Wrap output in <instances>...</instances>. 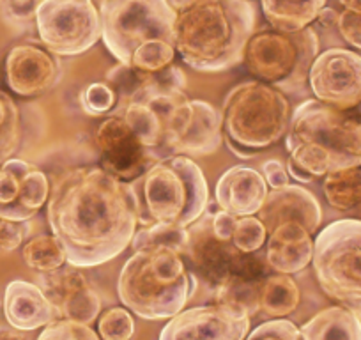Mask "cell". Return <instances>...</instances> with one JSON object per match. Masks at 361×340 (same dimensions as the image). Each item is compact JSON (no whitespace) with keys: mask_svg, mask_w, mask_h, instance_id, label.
I'll use <instances>...</instances> for the list:
<instances>
[{"mask_svg":"<svg viewBox=\"0 0 361 340\" xmlns=\"http://www.w3.org/2000/svg\"><path fill=\"white\" fill-rule=\"evenodd\" d=\"M250 312L228 301L180 310L159 333V340H245Z\"/></svg>","mask_w":361,"mask_h":340,"instance_id":"obj_12","label":"cell"},{"mask_svg":"<svg viewBox=\"0 0 361 340\" xmlns=\"http://www.w3.org/2000/svg\"><path fill=\"white\" fill-rule=\"evenodd\" d=\"M78 269L71 266V269L43 273L39 287L62 319L90 324L102 312V298Z\"/></svg>","mask_w":361,"mask_h":340,"instance_id":"obj_16","label":"cell"},{"mask_svg":"<svg viewBox=\"0 0 361 340\" xmlns=\"http://www.w3.org/2000/svg\"><path fill=\"white\" fill-rule=\"evenodd\" d=\"M267 239L266 227L259 217H241L238 218L234 234H232V245L241 253H255L264 246Z\"/></svg>","mask_w":361,"mask_h":340,"instance_id":"obj_31","label":"cell"},{"mask_svg":"<svg viewBox=\"0 0 361 340\" xmlns=\"http://www.w3.org/2000/svg\"><path fill=\"white\" fill-rule=\"evenodd\" d=\"M50 181L29 162L9 158L0 166V218L29 221L48 202Z\"/></svg>","mask_w":361,"mask_h":340,"instance_id":"obj_14","label":"cell"},{"mask_svg":"<svg viewBox=\"0 0 361 340\" xmlns=\"http://www.w3.org/2000/svg\"><path fill=\"white\" fill-rule=\"evenodd\" d=\"M269 193L267 183L259 170L246 165H235L225 170L218 179L216 202L220 210L234 217H253L260 211Z\"/></svg>","mask_w":361,"mask_h":340,"instance_id":"obj_19","label":"cell"},{"mask_svg":"<svg viewBox=\"0 0 361 340\" xmlns=\"http://www.w3.org/2000/svg\"><path fill=\"white\" fill-rule=\"evenodd\" d=\"M322 192L331 207L353 210L361 204V165L328 172L322 181Z\"/></svg>","mask_w":361,"mask_h":340,"instance_id":"obj_26","label":"cell"},{"mask_svg":"<svg viewBox=\"0 0 361 340\" xmlns=\"http://www.w3.org/2000/svg\"><path fill=\"white\" fill-rule=\"evenodd\" d=\"M269 25L282 32H298L315 22L326 0H260Z\"/></svg>","mask_w":361,"mask_h":340,"instance_id":"obj_24","label":"cell"},{"mask_svg":"<svg viewBox=\"0 0 361 340\" xmlns=\"http://www.w3.org/2000/svg\"><path fill=\"white\" fill-rule=\"evenodd\" d=\"M314 234L301 221H280L267 231L266 265L276 273H300L314 259Z\"/></svg>","mask_w":361,"mask_h":340,"instance_id":"obj_18","label":"cell"},{"mask_svg":"<svg viewBox=\"0 0 361 340\" xmlns=\"http://www.w3.org/2000/svg\"><path fill=\"white\" fill-rule=\"evenodd\" d=\"M257 214L262 220L266 232L280 221L296 220L307 225L312 234H317L322 221L319 200L314 193L298 185H286L267 193L266 202Z\"/></svg>","mask_w":361,"mask_h":340,"instance_id":"obj_20","label":"cell"},{"mask_svg":"<svg viewBox=\"0 0 361 340\" xmlns=\"http://www.w3.org/2000/svg\"><path fill=\"white\" fill-rule=\"evenodd\" d=\"M192 2L193 0H166V4H169L176 13L185 11L186 8H190V6H192Z\"/></svg>","mask_w":361,"mask_h":340,"instance_id":"obj_43","label":"cell"},{"mask_svg":"<svg viewBox=\"0 0 361 340\" xmlns=\"http://www.w3.org/2000/svg\"><path fill=\"white\" fill-rule=\"evenodd\" d=\"M48 224L73 268L112 261L133 241L138 227L130 183L102 166H78L59 178L48 197Z\"/></svg>","mask_w":361,"mask_h":340,"instance_id":"obj_1","label":"cell"},{"mask_svg":"<svg viewBox=\"0 0 361 340\" xmlns=\"http://www.w3.org/2000/svg\"><path fill=\"white\" fill-rule=\"evenodd\" d=\"M336 27H338V32L342 34V37L350 47L361 50V11L343 9L338 15Z\"/></svg>","mask_w":361,"mask_h":340,"instance_id":"obj_35","label":"cell"},{"mask_svg":"<svg viewBox=\"0 0 361 340\" xmlns=\"http://www.w3.org/2000/svg\"><path fill=\"white\" fill-rule=\"evenodd\" d=\"M190 232L186 227H179V225H169V224H154V225H140L133 236L131 246L135 250L145 248V246H166L180 255L186 253L188 250Z\"/></svg>","mask_w":361,"mask_h":340,"instance_id":"obj_28","label":"cell"},{"mask_svg":"<svg viewBox=\"0 0 361 340\" xmlns=\"http://www.w3.org/2000/svg\"><path fill=\"white\" fill-rule=\"evenodd\" d=\"M61 62L50 50L37 44H18L6 59V80L11 91L23 98L41 96L55 87Z\"/></svg>","mask_w":361,"mask_h":340,"instance_id":"obj_17","label":"cell"},{"mask_svg":"<svg viewBox=\"0 0 361 340\" xmlns=\"http://www.w3.org/2000/svg\"><path fill=\"white\" fill-rule=\"evenodd\" d=\"M235 224H238V217L227 213V211L220 210L218 213L213 214L211 218V229L213 234L221 241H232V234H234Z\"/></svg>","mask_w":361,"mask_h":340,"instance_id":"obj_39","label":"cell"},{"mask_svg":"<svg viewBox=\"0 0 361 340\" xmlns=\"http://www.w3.org/2000/svg\"><path fill=\"white\" fill-rule=\"evenodd\" d=\"M245 340H303V335L293 321L282 317L260 322Z\"/></svg>","mask_w":361,"mask_h":340,"instance_id":"obj_34","label":"cell"},{"mask_svg":"<svg viewBox=\"0 0 361 340\" xmlns=\"http://www.w3.org/2000/svg\"><path fill=\"white\" fill-rule=\"evenodd\" d=\"M195 289V273L186 268L179 252L166 246L135 250L117 282L124 307L149 321L179 314Z\"/></svg>","mask_w":361,"mask_h":340,"instance_id":"obj_6","label":"cell"},{"mask_svg":"<svg viewBox=\"0 0 361 340\" xmlns=\"http://www.w3.org/2000/svg\"><path fill=\"white\" fill-rule=\"evenodd\" d=\"M317 20L322 23V25H336V22H338V13H335L333 9L324 8L321 13H319Z\"/></svg>","mask_w":361,"mask_h":340,"instance_id":"obj_41","label":"cell"},{"mask_svg":"<svg viewBox=\"0 0 361 340\" xmlns=\"http://www.w3.org/2000/svg\"><path fill=\"white\" fill-rule=\"evenodd\" d=\"M343 9H353V11H361V0H338Z\"/></svg>","mask_w":361,"mask_h":340,"instance_id":"obj_44","label":"cell"},{"mask_svg":"<svg viewBox=\"0 0 361 340\" xmlns=\"http://www.w3.org/2000/svg\"><path fill=\"white\" fill-rule=\"evenodd\" d=\"M315 99L350 110L361 103V55L345 48H329L319 54L308 73Z\"/></svg>","mask_w":361,"mask_h":340,"instance_id":"obj_13","label":"cell"},{"mask_svg":"<svg viewBox=\"0 0 361 340\" xmlns=\"http://www.w3.org/2000/svg\"><path fill=\"white\" fill-rule=\"evenodd\" d=\"M4 315L9 326L20 332L44 328L61 317L44 291L27 280H13L8 284L4 293Z\"/></svg>","mask_w":361,"mask_h":340,"instance_id":"obj_21","label":"cell"},{"mask_svg":"<svg viewBox=\"0 0 361 340\" xmlns=\"http://www.w3.org/2000/svg\"><path fill=\"white\" fill-rule=\"evenodd\" d=\"M102 154V169L121 181L131 183L151 165L144 145L121 116H112L99 124L94 133Z\"/></svg>","mask_w":361,"mask_h":340,"instance_id":"obj_15","label":"cell"},{"mask_svg":"<svg viewBox=\"0 0 361 340\" xmlns=\"http://www.w3.org/2000/svg\"><path fill=\"white\" fill-rule=\"evenodd\" d=\"M135 333V321L123 307H114L103 312L98 321V335L102 340H131Z\"/></svg>","mask_w":361,"mask_h":340,"instance_id":"obj_32","label":"cell"},{"mask_svg":"<svg viewBox=\"0 0 361 340\" xmlns=\"http://www.w3.org/2000/svg\"><path fill=\"white\" fill-rule=\"evenodd\" d=\"M264 179H266L267 186L271 188H282V186L289 185V172H287L286 165L279 159H267L262 165Z\"/></svg>","mask_w":361,"mask_h":340,"instance_id":"obj_38","label":"cell"},{"mask_svg":"<svg viewBox=\"0 0 361 340\" xmlns=\"http://www.w3.org/2000/svg\"><path fill=\"white\" fill-rule=\"evenodd\" d=\"M319 55V37L307 27L298 32L260 30L246 43V68L260 82H266L282 92L303 89L312 64Z\"/></svg>","mask_w":361,"mask_h":340,"instance_id":"obj_9","label":"cell"},{"mask_svg":"<svg viewBox=\"0 0 361 340\" xmlns=\"http://www.w3.org/2000/svg\"><path fill=\"white\" fill-rule=\"evenodd\" d=\"M301 300L298 284L286 273L266 277L259 287V308L273 319L293 314Z\"/></svg>","mask_w":361,"mask_h":340,"instance_id":"obj_25","label":"cell"},{"mask_svg":"<svg viewBox=\"0 0 361 340\" xmlns=\"http://www.w3.org/2000/svg\"><path fill=\"white\" fill-rule=\"evenodd\" d=\"M36 340H102V336L89 324L61 317L44 326Z\"/></svg>","mask_w":361,"mask_h":340,"instance_id":"obj_33","label":"cell"},{"mask_svg":"<svg viewBox=\"0 0 361 340\" xmlns=\"http://www.w3.org/2000/svg\"><path fill=\"white\" fill-rule=\"evenodd\" d=\"M36 25L41 43L59 57H75L102 40V15L92 0H41Z\"/></svg>","mask_w":361,"mask_h":340,"instance_id":"obj_11","label":"cell"},{"mask_svg":"<svg viewBox=\"0 0 361 340\" xmlns=\"http://www.w3.org/2000/svg\"><path fill=\"white\" fill-rule=\"evenodd\" d=\"M312 265L321 289L361 319V220H336L317 232Z\"/></svg>","mask_w":361,"mask_h":340,"instance_id":"obj_10","label":"cell"},{"mask_svg":"<svg viewBox=\"0 0 361 340\" xmlns=\"http://www.w3.org/2000/svg\"><path fill=\"white\" fill-rule=\"evenodd\" d=\"M39 4L41 0H2L4 13L9 18L16 20V22L36 18V11Z\"/></svg>","mask_w":361,"mask_h":340,"instance_id":"obj_37","label":"cell"},{"mask_svg":"<svg viewBox=\"0 0 361 340\" xmlns=\"http://www.w3.org/2000/svg\"><path fill=\"white\" fill-rule=\"evenodd\" d=\"M185 82L179 68L142 71L140 87L116 114L133 130L152 163L179 154H211L224 140L221 114L211 103L190 99L183 91Z\"/></svg>","mask_w":361,"mask_h":340,"instance_id":"obj_2","label":"cell"},{"mask_svg":"<svg viewBox=\"0 0 361 340\" xmlns=\"http://www.w3.org/2000/svg\"><path fill=\"white\" fill-rule=\"evenodd\" d=\"M289 159L312 178L361 165V114L307 99L290 114Z\"/></svg>","mask_w":361,"mask_h":340,"instance_id":"obj_5","label":"cell"},{"mask_svg":"<svg viewBox=\"0 0 361 340\" xmlns=\"http://www.w3.org/2000/svg\"><path fill=\"white\" fill-rule=\"evenodd\" d=\"M0 340H30L29 336H25L23 333H20V329H0Z\"/></svg>","mask_w":361,"mask_h":340,"instance_id":"obj_42","label":"cell"},{"mask_svg":"<svg viewBox=\"0 0 361 340\" xmlns=\"http://www.w3.org/2000/svg\"><path fill=\"white\" fill-rule=\"evenodd\" d=\"M185 255H190L199 272L218 287H224L231 280L241 259V252L232 245V241L218 239L213 234L211 225L207 227L206 224L190 232L188 250Z\"/></svg>","mask_w":361,"mask_h":340,"instance_id":"obj_22","label":"cell"},{"mask_svg":"<svg viewBox=\"0 0 361 340\" xmlns=\"http://www.w3.org/2000/svg\"><path fill=\"white\" fill-rule=\"evenodd\" d=\"M102 40L119 64L161 71L176 57L177 13L166 0H102Z\"/></svg>","mask_w":361,"mask_h":340,"instance_id":"obj_4","label":"cell"},{"mask_svg":"<svg viewBox=\"0 0 361 340\" xmlns=\"http://www.w3.org/2000/svg\"><path fill=\"white\" fill-rule=\"evenodd\" d=\"M300 329L303 340H361V319L342 305L317 312Z\"/></svg>","mask_w":361,"mask_h":340,"instance_id":"obj_23","label":"cell"},{"mask_svg":"<svg viewBox=\"0 0 361 340\" xmlns=\"http://www.w3.org/2000/svg\"><path fill=\"white\" fill-rule=\"evenodd\" d=\"M253 27L250 0H193L176 16V51L197 71H225L243 61Z\"/></svg>","mask_w":361,"mask_h":340,"instance_id":"obj_3","label":"cell"},{"mask_svg":"<svg viewBox=\"0 0 361 340\" xmlns=\"http://www.w3.org/2000/svg\"><path fill=\"white\" fill-rule=\"evenodd\" d=\"M289 123V102L283 92L260 80L232 87L221 109L225 144L245 159L275 145L287 133Z\"/></svg>","mask_w":361,"mask_h":340,"instance_id":"obj_8","label":"cell"},{"mask_svg":"<svg viewBox=\"0 0 361 340\" xmlns=\"http://www.w3.org/2000/svg\"><path fill=\"white\" fill-rule=\"evenodd\" d=\"M138 225L169 224L188 227L200 220L209 202L207 181L188 156H170L151 163L130 183Z\"/></svg>","mask_w":361,"mask_h":340,"instance_id":"obj_7","label":"cell"},{"mask_svg":"<svg viewBox=\"0 0 361 340\" xmlns=\"http://www.w3.org/2000/svg\"><path fill=\"white\" fill-rule=\"evenodd\" d=\"M22 255L25 265L39 273L57 272V269L64 268V265H68L64 248L54 234H43L29 239L23 246Z\"/></svg>","mask_w":361,"mask_h":340,"instance_id":"obj_27","label":"cell"},{"mask_svg":"<svg viewBox=\"0 0 361 340\" xmlns=\"http://www.w3.org/2000/svg\"><path fill=\"white\" fill-rule=\"evenodd\" d=\"M23 224L25 221H11L0 218V250L13 252L22 245L27 232H29V229H25L27 225Z\"/></svg>","mask_w":361,"mask_h":340,"instance_id":"obj_36","label":"cell"},{"mask_svg":"<svg viewBox=\"0 0 361 340\" xmlns=\"http://www.w3.org/2000/svg\"><path fill=\"white\" fill-rule=\"evenodd\" d=\"M78 99L83 112L92 117L112 112L119 103V96L109 82L87 83L85 87L80 91Z\"/></svg>","mask_w":361,"mask_h":340,"instance_id":"obj_30","label":"cell"},{"mask_svg":"<svg viewBox=\"0 0 361 340\" xmlns=\"http://www.w3.org/2000/svg\"><path fill=\"white\" fill-rule=\"evenodd\" d=\"M20 145V112L11 98L0 91V163L11 158Z\"/></svg>","mask_w":361,"mask_h":340,"instance_id":"obj_29","label":"cell"},{"mask_svg":"<svg viewBox=\"0 0 361 340\" xmlns=\"http://www.w3.org/2000/svg\"><path fill=\"white\" fill-rule=\"evenodd\" d=\"M287 170H289L290 178H293L294 181H298V183H310L312 179H314L310 174H308V172H305L303 169H300L298 165H294L290 159H289V163H287Z\"/></svg>","mask_w":361,"mask_h":340,"instance_id":"obj_40","label":"cell"}]
</instances>
